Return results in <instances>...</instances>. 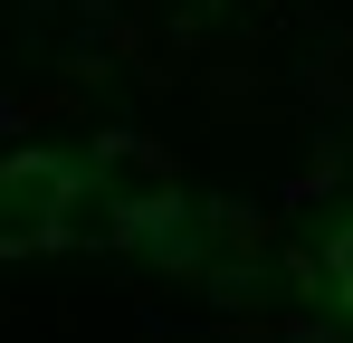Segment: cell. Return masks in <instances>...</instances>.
I'll list each match as a JSON object with an SVG mask.
<instances>
[{
    "label": "cell",
    "mask_w": 353,
    "mask_h": 343,
    "mask_svg": "<svg viewBox=\"0 0 353 343\" xmlns=\"http://www.w3.org/2000/svg\"><path fill=\"white\" fill-rule=\"evenodd\" d=\"M58 172H0V248H10V238H48V210H58Z\"/></svg>",
    "instance_id": "6da1fadb"
},
{
    "label": "cell",
    "mask_w": 353,
    "mask_h": 343,
    "mask_svg": "<svg viewBox=\"0 0 353 343\" xmlns=\"http://www.w3.org/2000/svg\"><path fill=\"white\" fill-rule=\"evenodd\" d=\"M334 277H344V286H353V238H344V258H334Z\"/></svg>",
    "instance_id": "7a4b0ae2"
}]
</instances>
